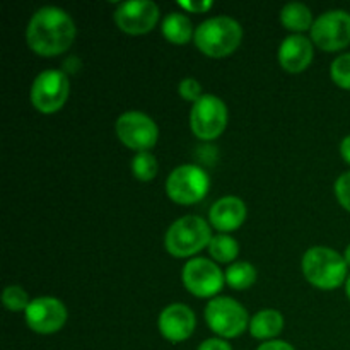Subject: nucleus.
I'll return each mask as SVG.
<instances>
[{
	"instance_id": "f257e3e1",
	"label": "nucleus",
	"mask_w": 350,
	"mask_h": 350,
	"mask_svg": "<svg viewBox=\"0 0 350 350\" xmlns=\"http://www.w3.org/2000/svg\"><path fill=\"white\" fill-rule=\"evenodd\" d=\"M74 19L58 7H41L33 14L26 29L27 44L41 57L64 53L74 43Z\"/></svg>"
},
{
	"instance_id": "f03ea898",
	"label": "nucleus",
	"mask_w": 350,
	"mask_h": 350,
	"mask_svg": "<svg viewBox=\"0 0 350 350\" xmlns=\"http://www.w3.org/2000/svg\"><path fill=\"white\" fill-rule=\"evenodd\" d=\"M303 273L311 286L334 291L347 282V262L340 253L325 246L310 248L303 256Z\"/></svg>"
},
{
	"instance_id": "7ed1b4c3",
	"label": "nucleus",
	"mask_w": 350,
	"mask_h": 350,
	"mask_svg": "<svg viewBox=\"0 0 350 350\" xmlns=\"http://www.w3.org/2000/svg\"><path fill=\"white\" fill-rule=\"evenodd\" d=\"M193 40L204 55L211 58H224L239 46L243 29L232 17H211L195 29Z\"/></svg>"
},
{
	"instance_id": "20e7f679",
	"label": "nucleus",
	"mask_w": 350,
	"mask_h": 350,
	"mask_svg": "<svg viewBox=\"0 0 350 350\" xmlns=\"http://www.w3.org/2000/svg\"><path fill=\"white\" fill-rule=\"evenodd\" d=\"M211 226L198 215H185L170 226L164 238L167 253L176 258H187L202 252L212 241Z\"/></svg>"
},
{
	"instance_id": "39448f33",
	"label": "nucleus",
	"mask_w": 350,
	"mask_h": 350,
	"mask_svg": "<svg viewBox=\"0 0 350 350\" xmlns=\"http://www.w3.org/2000/svg\"><path fill=\"white\" fill-rule=\"evenodd\" d=\"M68 92H70V82L67 74L51 68L36 75L31 85V103L40 113L51 115L64 108L68 99Z\"/></svg>"
},
{
	"instance_id": "423d86ee",
	"label": "nucleus",
	"mask_w": 350,
	"mask_h": 350,
	"mask_svg": "<svg viewBox=\"0 0 350 350\" xmlns=\"http://www.w3.org/2000/svg\"><path fill=\"white\" fill-rule=\"evenodd\" d=\"M205 321L219 337L234 338L248 327V313L231 297H214L205 306Z\"/></svg>"
},
{
	"instance_id": "0eeeda50",
	"label": "nucleus",
	"mask_w": 350,
	"mask_h": 350,
	"mask_svg": "<svg viewBox=\"0 0 350 350\" xmlns=\"http://www.w3.org/2000/svg\"><path fill=\"white\" fill-rule=\"evenodd\" d=\"M211 180L202 167L183 164L171 171L166 181V191L173 202L180 205H191L207 195Z\"/></svg>"
},
{
	"instance_id": "6e6552de",
	"label": "nucleus",
	"mask_w": 350,
	"mask_h": 350,
	"mask_svg": "<svg viewBox=\"0 0 350 350\" xmlns=\"http://www.w3.org/2000/svg\"><path fill=\"white\" fill-rule=\"evenodd\" d=\"M228 125V108L214 94H204L193 105L190 113L191 132L202 140H214Z\"/></svg>"
},
{
	"instance_id": "1a4fd4ad",
	"label": "nucleus",
	"mask_w": 350,
	"mask_h": 350,
	"mask_svg": "<svg viewBox=\"0 0 350 350\" xmlns=\"http://www.w3.org/2000/svg\"><path fill=\"white\" fill-rule=\"evenodd\" d=\"M116 135L129 149L146 152L156 146L159 130L156 122L146 113L126 111L116 120Z\"/></svg>"
},
{
	"instance_id": "9d476101",
	"label": "nucleus",
	"mask_w": 350,
	"mask_h": 350,
	"mask_svg": "<svg viewBox=\"0 0 350 350\" xmlns=\"http://www.w3.org/2000/svg\"><path fill=\"white\" fill-rule=\"evenodd\" d=\"M311 40L325 51H337L350 44V14L345 10H328L314 21Z\"/></svg>"
},
{
	"instance_id": "9b49d317",
	"label": "nucleus",
	"mask_w": 350,
	"mask_h": 350,
	"mask_svg": "<svg viewBox=\"0 0 350 350\" xmlns=\"http://www.w3.org/2000/svg\"><path fill=\"white\" fill-rule=\"evenodd\" d=\"M183 284L190 294L197 297H212L221 293L226 273L217 263L205 258H193L183 267Z\"/></svg>"
},
{
	"instance_id": "f8f14e48",
	"label": "nucleus",
	"mask_w": 350,
	"mask_h": 350,
	"mask_svg": "<svg viewBox=\"0 0 350 350\" xmlns=\"http://www.w3.org/2000/svg\"><path fill=\"white\" fill-rule=\"evenodd\" d=\"M67 308L57 297H36L24 311L27 327L41 335L57 334L67 323Z\"/></svg>"
},
{
	"instance_id": "ddd939ff",
	"label": "nucleus",
	"mask_w": 350,
	"mask_h": 350,
	"mask_svg": "<svg viewBox=\"0 0 350 350\" xmlns=\"http://www.w3.org/2000/svg\"><path fill=\"white\" fill-rule=\"evenodd\" d=\"M159 21V7L150 0H130L115 10V23L123 33L146 34Z\"/></svg>"
},
{
	"instance_id": "4468645a",
	"label": "nucleus",
	"mask_w": 350,
	"mask_h": 350,
	"mask_svg": "<svg viewBox=\"0 0 350 350\" xmlns=\"http://www.w3.org/2000/svg\"><path fill=\"white\" fill-rule=\"evenodd\" d=\"M157 327L166 340L173 344L185 342L195 330V313L185 304H170L159 314Z\"/></svg>"
},
{
	"instance_id": "2eb2a0df",
	"label": "nucleus",
	"mask_w": 350,
	"mask_h": 350,
	"mask_svg": "<svg viewBox=\"0 0 350 350\" xmlns=\"http://www.w3.org/2000/svg\"><path fill=\"white\" fill-rule=\"evenodd\" d=\"M279 62L284 70L299 74L313 62V41L301 34H293L282 41L279 48Z\"/></svg>"
},
{
	"instance_id": "dca6fc26",
	"label": "nucleus",
	"mask_w": 350,
	"mask_h": 350,
	"mask_svg": "<svg viewBox=\"0 0 350 350\" xmlns=\"http://www.w3.org/2000/svg\"><path fill=\"white\" fill-rule=\"evenodd\" d=\"M246 214H248V211H246V205L241 198L224 197L212 205L208 219L217 231L229 232L241 228L243 222L246 221Z\"/></svg>"
},
{
	"instance_id": "f3484780",
	"label": "nucleus",
	"mask_w": 350,
	"mask_h": 350,
	"mask_svg": "<svg viewBox=\"0 0 350 350\" xmlns=\"http://www.w3.org/2000/svg\"><path fill=\"white\" fill-rule=\"evenodd\" d=\"M284 328V318L277 310L258 311L250 321V334L260 340L277 337Z\"/></svg>"
},
{
	"instance_id": "a211bd4d",
	"label": "nucleus",
	"mask_w": 350,
	"mask_h": 350,
	"mask_svg": "<svg viewBox=\"0 0 350 350\" xmlns=\"http://www.w3.org/2000/svg\"><path fill=\"white\" fill-rule=\"evenodd\" d=\"M161 31H163V36L173 44H187L191 36H195L190 17L181 12L167 14L164 17Z\"/></svg>"
},
{
	"instance_id": "6ab92c4d",
	"label": "nucleus",
	"mask_w": 350,
	"mask_h": 350,
	"mask_svg": "<svg viewBox=\"0 0 350 350\" xmlns=\"http://www.w3.org/2000/svg\"><path fill=\"white\" fill-rule=\"evenodd\" d=\"M280 23L286 29L296 31V33L311 29L314 24L311 10L301 2H291L284 5L280 12Z\"/></svg>"
},
{
	"instance_id": "aec40b11",
	"label": "nucleus",
	"mask_w": 350,
	"mask_h": 350,
	"mask_svg": "<svg viewBox=\"0 0 350 350\" xmlns=\"http://www.w3.org/2000/svg\"><path fill=\"white\" fill-rule=\"evenodd\" d=\"M226 282L234 291L250 289L256 282V269L248 262H234L226 272Z\"/></svg>"
},
{
	"instance_id": "412c9836",
	"label": "nucleus",
	"mask_w": 350,
	"mask_h": 350,
	"mask_svg": "<svg viewBox=\"0 0 350 350\" xmlns=\"http://www.w3.org/2000/svg\"><path fill=\"white\" fill-rule=\"evenodd\" d=\"M208 253H211V256L215 262L229 263L238 256L239 245L229 234H217L212 238L211 245H208Z\"/></svg>"
},
{
	"instance_id": "4be33fe9",
	"label": "nucleus",
	"mask_w": 350,
	"mask_h": 350,
	"mask_svg": "<svg viewBox=\"0 0 350 350\" xmlns=\"http://www.w3.org/2000/svg\"><path fill=\"white\" fill-rule=\"evenodd\" d=\"M157 159L149 150L137 152L132 159V173L139 181H152L157 174Z\"/></svg>"
},
{
	"instance_id": "5701e85b",
	"label": "nucleus",
	"mask_w": 350,
	"mask_h": 350,
	"mask_svg": "<svg viewBox=\"0 0 350 350\" xmlns=\"http://www.w3.org/2000/svg\"><path fill=\"white\" fill-rule=\"evenodd\" d=\"M29 303V296L21 286H9L3 289L2 304L9 311H26Z\"/></svg>"
},
{
	"instance_id": "b1692460",
	"label": "nucleus",
	"mask_w": 350,
	"mask_h": 350,
	"mask_svg": "<svg viewBox=\"0 0 350 350\" xmlns=\"http://www.w3.org/2000/svg\"><path fill=\"white\" fill-rule=\"evenodd\" d=\"M332 79L335 84L342 89H349L350 91V53L340 55L334 60L330 68Z\"/></svg>"
},
{
	"instance_id": "393cba45",
	"label": "nucleus",
	"mask_w": 350,
	"mask_h": 350,
	"mask_svg": "<svg viewBox=\"0 0 350 350\" xmlns=\"http://www.w3.org/2000/svg\"><path fill=\"white\" fill-rule=\"evenodd\" d=\"M178 91H180V96L185 101H190L193 103V105L204 96L202 94L200 82L193 77H185L183 81L180 82V85H178Z\"/></svg>"
},
{
	"instance_id": "a878e982",
	"label": "nucleus",
	"mask_w": 350,
	"mask_h": 350,
	"mask_svg": "<svg viewBox=\"0 0 350 350\" xmlns=\"http://www.w3.org/2000/svg\"><path fill=\"white\" fill-rule=\"evenodd\" d=\"M335 195H337V200L345 211L350 212V171L344 173L335 183Z\"/></svg>"
},
{
	"instance_id": "bb28decb",
	"label": "nucleus",
	"mask_w": 350,
	"mask_h": 350,
	"mask_svg": "<svg viewBox=\"0 0 350 350\" xmlns=\"http://www.w3.org/2000/svg\"><path fill=\"white\" fill-rule=\"evenodd\" d=\"M178 5L183 7V9L188 10V12L202 14V12H207V10H211L214 3H212L211 0H200V2H195V0H191V2H183V0H180V2H178Z\"/></svg>"
},
{
	"instance_id": "cd10ccee",
	"label": "nucleus",
	"mask_w": 350,
	"mask_h": 350,
	"mask_svg": "<svg viewBox=\"0 0 350 350\" xmlns=\"http://www.w3.org/2000/svg\"><path fill=\"white\" fill-rule=\"evenodd\" d=\"M198 350H232L228 342L221 340V338H208L204 344H200Z\"/></svg>"
},
{
	"instance_id": "c85d7f7f",
	"label": "nucleus",
	"mask_w": 350,
	"mask_h": 350,
	"mask_svg": "<svg viewBox=\"0 0 350 350\" xmlns=\"http://www.w3.org/2000/svg\"><path fill=\"white\" fill-rule=\"evenodd\" d=\"M256 350H294V347L291 344H287V342L272 340V342H265V344H262Z\"/></svg>"
},
{
	"instance_id": "c756f323",
	"label": "nucleus",
	"mask_w": 350,
	"mask_h": 350,
	"mask_svg": "<svg viewBox=\"0 0 350 350\" xmlns=\"http://www.w3.org/2000/svg\"><path fill=\"white\" fill-rule=\"evenodd\" d=\"M340 154H342V157L345 159V163L350 164V135H347L344 140H342Z\"/></svg>"
},
{
	"instance_id": "7c9ffc66",
	"label": "nucleus",
	"mask_w": 350,
	"mask_h": 350,
	"mask_svg": "<svg viewBox=\"0 0 350 350\" xmlns=\"http://www.w3.org/2000/svg\"><path fill=\"white\" fill-rule=\"evenodd\" d=\"M344 258H345V262H347V265L350 267V245L347 246V248H345V253H344Z\"/></svg>"
},
{
	"instance_id": "2f4dec72",
	"label": "nucleus",
	"mask_w": 350,
	"mask_h": 350,
	"mask_svg": "<svg viewBox=\"0 0 350 350\" xmlns=\"http://www.w3.org/2000/svg\"><path fill=\"white\" fill-rule=\"evenodd\" d=\"M345 293H347V297L350 301V277L347 279V282H345Z\"/></svg>"
}]
</instances>
